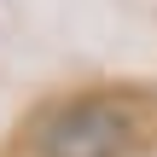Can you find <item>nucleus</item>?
I'll return each mask as SVG.
<instances>
[{
  "label": "nucleus",
  "instance_id": "1",
  "mask_svg": "<svg viewBox=\"0 0 157 157\" xmlns=\"http://www.w3.org/2000/svg\"><path fill=\"white\" fill-rule=\"evenodd\" d=\"M128 111L117 99H76L58 105L41 128H35V151L41 157H117L128 146Z\"/></svg>",
  "mask_w": 157,
  "mask_h": 157
}]
</instances>
